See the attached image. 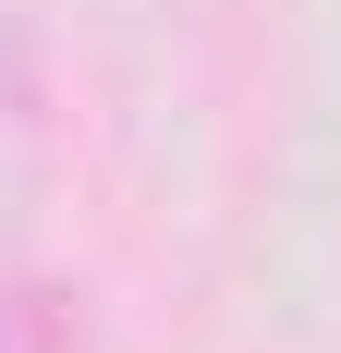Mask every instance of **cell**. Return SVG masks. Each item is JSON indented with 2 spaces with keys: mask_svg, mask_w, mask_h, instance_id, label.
<instances>
[{
  "mask_svg": "<svg viewBox=\"0 0 341 353\" xmlns=\"http://www.w3.org/2000/svg\"><path fill=\"white\" fill-rule=\"evenodd\" d=\"M0 353H73V305L37 292V281H12L0 292Z\"/></svg>",
  "mask_w": 341,
  "mask_h": 353,
  "instance_id": "1",
  "label": "cell"
}]
</instances>
